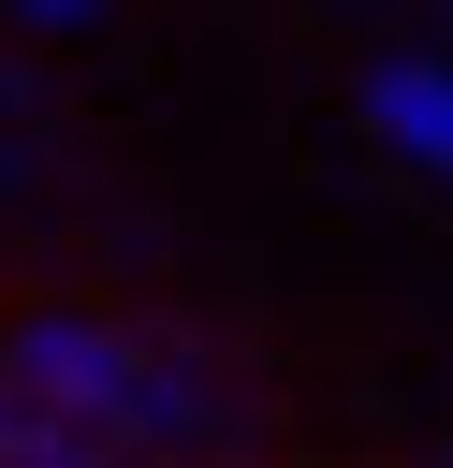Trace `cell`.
I'll use <instances>...</instances> for the list:
<instances>
[{
  "instance_id": "cell-1",
  "label": "cell",
  "mask_w": 453,
  "mask_h": 468,
  "mask_svg": "<svg viewBox=\"0 0 453 468\" xmlns=\"http://www.w3.org/2000/svg\"><path fill=\"white\" fill-rule=\"evenodd\" d=\"M0 380L29 410H58L73 439H102L117 468H234L248 453V395L190 336L117 322V307H15L0 322Z\"/></svg>"
},
{
  "instance_id": "cell-2",
  "label": "cell",
  "mask_w": 453,
  "mask_h": 468,
  "mask_svg": "<svg viewBox=\"0 0 453 468\" xmlns=\"http://www.w3.org/2000/svg\"><path fill=\"white\" fill-rule=\"evenodd\" d=\"M365 132L453 190V58H380V73H365Z\"/></svg>"
},
{
  "instance_id": "cell-3",
  "label": "cell",
  "mask_w": 453,
  "mask_h": 468,
  "mask_svg": "<svg viewBox=\"0 0 453 468\" xmlns=\"http://www.w3.org/2000/svg\"><path fill=\"white\" fill-rule=\"evenodd\" d=\"M0 468H117V453H102V439H73L58 410H29V395L0 380Z\"/></svg>"
},
{
  "instance_id": "cell-4",
  "label": "cell",
  "mask_w": 453,
  "mask_h": 468,
  "mask_svg": "<svg viewBox=\"0 0 453 468\" xmlns=\"http://www.w3.org/2000/svg\"><path fill=\"white\" fill-rule=\"evenodd\" d=\"M29 29H102V0H15Z\"/></svg>"
},
{
  "instance_id": "cell-5",
  "label": "cell",
  "mask_w": 453,
  "mask_h": 468,
  "mask_svg": "<svg viewBox=\"0 0 453 468\" xmlns=\"http://www.w3.org/2000/svg\"><path fill=\"white\" fill-rule=\"evenodd\" d=\"M438 468H453V453H438Z\"/></svg>"
}]
</instances>
